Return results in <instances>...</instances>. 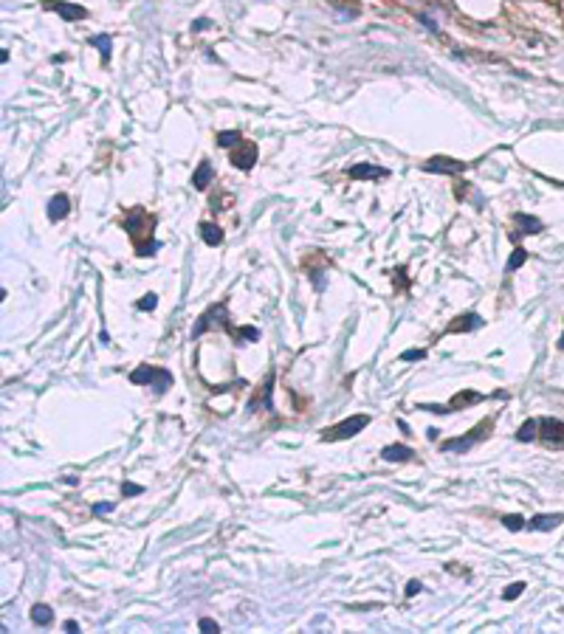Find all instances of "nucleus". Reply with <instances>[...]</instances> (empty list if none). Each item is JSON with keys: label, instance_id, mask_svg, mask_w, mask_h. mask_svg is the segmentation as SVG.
<instances>
[{"label": "nucleus", "instance_id": "f257e3e1", "mask_svg": "<svg viewBox=\"0 0 564 634\" xmlns=\"http://www.w3.org/2000/svg\"><path fill=\"white\" fill-rule=\"evenodd\" d=\"M131 384L136 387H152L156 395H164L172 387V375L164 367H152V364H141L131 372Z\"/></svg>", "mask_w": 564, "mask_h": 634}, {"label": "nucleus", "instance_id": "f03ea898", "mask_svg": "<svg viewBox=\"0 0 564 634\" xmlns=\"http://www.w3.org/2000/svg\"><path fill=\"white\" fill-rule=\"evenodd\" d=\"M494 428V420L489 418V420H480L469 435H463V437H452V440H446V443H441V451H446V454H469L472 448H477L485 437H489V431Z\"/></svg>", "mask_w": 564, "mask_h": 634}, {"label": "nucleus", "instance_id": "7ed1b4c3", "mask_svg": "<svg viewBox=\"0 0 564 634\" xmlns=\"http://www.w3.org/2000/svg\"><path fill=\"white\" fill-rule=\"evenodd\" d=\"M367 426H370V418H367V415H353V418H347V420H342V423H336V426L325 428V431H322V440H325V443L350 440V437L358 435V431H365Z\"/></svg>", "mask_w": 564, "mask_h": 634}, {"label": "nucleus", "instance_id": "20e7f679", "mask_svg": "<svg viewBox=\"0 0 564 634\" xmlns=\"http://www.w3.org/2000/svg\"><path fill=\"white\" fill-rule=\"evenodd\" d=\"M209 327H223V330H229V333H235V327L229 324V311H226V304L220 302V304H215V308H209L207 313H203L198 322H195V327H192V339H200L203 333H207Z\"/></svg>", "mask_w": 564, "mask_h": 634}, {"label": "nucleus", "instance_id": "39448f33", "mask_svg": "<svg viewBox=\"0 0 564 634\" xmlns=\"http://www.w3.org/2000/svg\"><path fill=\"white\" fill-rule=\"evenodd\" d=\"M540 437L545 443H553V446H564V423L556 420V418H542L540 420Z\"/></svg>", "mask_w": 564, "mask_h": 634}, {"label": "nucleus", "instance_id": "423d86ee", "mask_svg": "<svg viewBox=\"0 0 564 634\" xmlns=\"http://www.w3.org/2000/svg\"><path fill=\"white\" fill-rule=\"evenodd\" d=\"M254 161H258V147L240 141V144H238V149L232 152V167H238V169L248 172V169L254 167Z\"/></svg>", "mask_w": 564, "mask_h": 634}, {"label": "nucleus", "instance_id": "0eeeda50", "mask_svg": "<svg viewBox=\"0 0 564 634\" xmlns=\"http://www.w3.org/2000/svg\"><path fill=\"white\" fill-rule=\"evenodd\" d=\"M426 172H441V175H457V172H466L463 161H454V158H443V156H434L426 161L423 167Z\"/></svg>", "mask_w": 564, "mask_h": 634}, {"label": "nucleus", "instance_id": "6e6552de", "mask_svg": "<svg viewBox=\"0 0 564 634\" xmlns=\"http://www.w3.org/2000/svg\"><path fill=\"white\" fill-rule=\"evenodd\" d=\"M347 175L353 178V181H375V178H387L390 172L384 167H373V164H355L347 169Z\"/></svg>", "mask_w": 564, "mask_h": 634}, {"label": "nucleus", "instance_id": "1a4fd4ad", "mask_svg": "<svg viewBox=\"0 0 564 634\" xmlns=\"http://www.w3.org/2000/svg\"><path fill=\"white\" fill-rule=\"evenodd\" d=\"M482 327V319L477 313H463V316H457L446 333H472V330H480Z\"/></svg>", "mask_w": 564, "mask_h": 634}, {"label": "nucleus", "instance_id": "9d476101", "mask_svg": "<svg viewBox=\"0 0 564 634\" xmlns=\"http://www.w3.org/2000/svg\"><path fill=\"white\" fill-rule=\"evenodd\" d=\"M68 212H71V200H68L65 195H54V197L48 200V220H51V223L65 220Z\"/></svg>", "mask_w": 564, "mask_h": 634}, {"label": "nucleus", "instance_id": "9b49d317", "mask_svg": "<svg viewBox=\"0 0 564 634\" xmlns=\"http://www.w3.org/2000/svg\"><path fill=\"white\" fill-rule=\"evenodd\" d=\"M45 9L57 12V14H60V17H65V20H83V17L88 14L83 6H73V4H60V0H57V4H54V0H48V4H45Z\"/></svg>", "mask_w": 564, "mask_h": 634}, {"label": "nucleus", "instance_id": "f8f14e48", "mask_svg": "<svg viewBox=\"0 0 564 634\" xmlns=\"http://www.w3.org/2000/svg\"><path fill=\"white\" fill-rule=\"evenodd\" d=\"M413 456H415V451L409 446H387L381 451V460H387V463H409Z\"/></svg>", "mask_w": 564, "mask_h": 634}, {"label": "nucleus", "instance_id": "ddd939ff", "mask_svg": "<svg viewBox=\"0 0 564 634\" xmlns=\"http://www.w3.org/2000/svg\"><path fill=\"white\" fill-rule=\"evenodd\" d=\"M564 522V514H540V516H533L528 522L530 530H553Z\"/></svg>", "mask_w": 564, "mask_h": 634}, {"label": "nucleus", "instance_id": "4468645a", "mask_svg": "<svg viewBox=\"0 0 564 634\" xmlns=\"http://www.w3.org/2000/svg\"><path fill=\"white\" fill-rule=\"evenodd\" d=\"M212 178H215L212 164H209V161H200V167H198L195 175H192V184H195V189H207V187L212 184Z\"/></svg>", "mask_w": 564, "mask_h": 634}, {"label": "nucleus", "instance_id": "2eb2a0df", "mask_svg": "<svg viewBox=\"0 0 564 634\" xmlns=\"http://www.w3.org/2000/svg\"><path fill=\"white\" fill-rule=\"evenodd\" d=\"M480 400H485V395H480V392H457L446 403V412H454V409H460V406H472V403H480Z\"/></svg>", "mask_w": 564, "mask_h": 634}, {"label": "nucleus", "instance_id": "dca6fc26", "mask_svg": "<svg viewBox=\"0 0 564 634\" xmlns=\"http://www.w3.org/2000/svg\"><path fill=\"white\" fill-rule=\"evenodd\" d=\"M271 392H274V375H268L266 387H263V395H258L251 403H248V412H258V406H263V409H271Z\"/></svg>", "mask_w": 564, "mask_h": 634}, {"label": "nucleus", "instance_id": "f3484780", "mask_svg": "<svg viewBox=\"0 0 564 634\" xmlns=\"http://www.w3.org/2000/svg\"><path fill=\"white\" fill-rule=\"evenodd\" d=\"M51 620H54V612H51L48 603H34L32 606V623L34 626H51Z\"/></svg>", "mask_w": 564, "mask_h": 634}, {"label": "nucleus", "instance_id": "a211bd4d", "mask_svg": "<svg viewBox=\"0 0 564 634\" xmlns=\"http://www.w3.org/2000/svg\"><path fill=\"white\" fill-rule=\"evenodd\" d=\"M200 237L207 245H220L223 243V232H220V226H215V223H200Z\"/></svg>", "mask_w": 564, "mask_h": 634}, {"label": "nucleus", "instance_id": "6ab92c4d", "mask_svg": "<svg viewBox=\"0 0 564 634\" xmlns=\"http://www.w3.org/2000/svg\"><path fill=\"white\" fill-rule=\"evenodd\" d=\"M540 437V420H525L522 426H520V431H517V440L520 443H530V440H536Z\"/></svg>", "mask_w": 564, "mask_h": 634}, {"label": "nucleus", "instance_id": "aec40b11", "mask_svg": "<svg viewBox=\"0 0 564 634\" xmlns=\"http://www.w3.org/2000/svg\"><path fill=\"white\" fill-rule=\"evenodd\" d=\"M93 48H99V54H102V62H111V37L108 34H96L88 40Z\"/></svg>", "mask_w": 564, "mask_h": 634}, {"label": "nucleus", "instance_id": "412c9836", "mask_svg": "<svg viewBox=\"0 0 564 634\" xmlns=\"http://www.w3.org/2000/svg\"><path fill=\"white\" fill-rule=\"evenodd\" d=\"M514 223L525 226V228H520L522 235H540V232H542V223L536 220V217H528V215H517V217H514Z\"/></svg>", "mask_w": 564, "mask_h": 634}, {"label": "nucleus", "instance_id": "4be33fe9", "mask_svg": "<svg viewBox=\"0 0 564 634\" xmlns=\"http://www.w3.org/2000/svg\"><path fill=\"white\" fill-rule=\"evenodd\" d=\"M232 336H235L238 341H246V344H251V341H260L258 327H238Z\"/></svg>", "mask_w": 564, "mask_h": 634}, {"label": "nucleus", "instance_id": "5701e85b", "mask_svg": "<svg viewBox=\"0 0 564 634\" xmlns=\"http://www.w3.org/2000/svg\"><path fill=\"white\" fill-rule=\"evenodd\" d=\"M525 260H528V251H525V248H517L514 254H511V260H508V274H514Z\"/></svg>", "mask_w": 564, "mask_h": 634}, {"label": "nucleus", "instance_id": "b1692460", "mask_svg": "<svg viewBox=\"0 0 564 634\" xmlns=\"http://www.w3.org/2000/svg\"><path fill=\"white\" fill-rule=\"evenodd\" d=\"M240 139H243V136H240L238 130H223V133L218 136V144H220V147H235V144H240Z\"/></svg>", "mask_w": 564, "mask_h": 634}, {"label": "nucleus", "instance_id": "393cba45", "mask_svg": "<svg viewBox=\"0 0 564 634\" xmlns=\"http://www.w3.org/2000/svg\"><path fill=\"white\" fill-rule=\"evenodd\" d=\"M522 592H525V583H522V581H517V583H511V587H505L502 598H505V600H517Z\"/></svg>", "mask_w": 564, "mask_h": 634}, {"label": "nucleus", "instance_id": "a878e982", "mask_svg": "<svg viewBox=\"0 0 564 634\" xmlns=\"http://www.w3.org/2000/svg\"><path fill=\"white\" fill-rule=\"evenodd\" d=\"M156 304H159V296H156V293H147L144 299L136 302V308H139V311H156Z\"/></svg>", "mask_w": 564, "mask_h": 634}, {"label": "nucleus", "instance_id": "bb28decb", "mask_svg": "<svg viewBox=\"0 0 564 634\" xmlns=\"http://www.w3.org/2000/svg\"><path fill=\"white\" fill-rule=\"evenodd\" d=\"M113 507H116L113 502H96V504L91 507V514H93V516H108V514H113Z\"/></svg>", "mask_w": 564, "mask_h": 634}, {"label": "nucleus", "instance_id": "cd10ccee", "mask_svg": "<svg viewBox=\"0 0 564 634\" xmlns=\"http://www.w3.org/2000/svg\"><path fill=\"white\" fill-rule=\"evenodd\" d=\"M502 524H505L508 530H514V533H517V530H522V527H525V519H522V516H517V514H511V516H505V519H502Z\"/></svg>", "mask_w": 564, "mask_h": 634}, {"label": "nucleus", "instance_id": "c85d7f7f", "mask_svg": "<svg viewBox=\"0 0 564 634\" xmlns=\"http://www.w3.org/2000/svg\"><path fill=\"white\" fill-rule=\"evenodd\" d=\"M426 359V350H406L401 352V361H423Z\"/></svg>", "mask_w": 564, "mask_h": 634}, {"label": "nucleus", "instance_id": "c756f323", "mask_svg": "<svg viewBox=\"0 0 564 634\" xmlns=\"http://www.w3.org/2000/svg\"><path fill=\"white\" fill-rule=\"evenodd\" d=\"M122 494H124V496H139V494H144V488H141V485H133V482H124Z\"/></svg>", "mask_w": 564, "mask_h": 634}, {"label": "nucleus", "instance_id": "7c9ffc66", "mask_svg": "<svg viewBox=\"0 0 564 634\" xmlns=\"http://www.w3.org/2000/svg\"><path fill=\"white\" fill-rule=\"evenodd\" d=\"M421 590H423V587H421V581H409V583H406V590H404V595H406V598H415Z\"/></svg>", "mask_w": 564, "mask_h": 634}, {"label": "nucleus", "instance_id": "2f4dec72", "mask_svg": "<svg viewBox=\"0 0 564 634\" xmlns=\"http://www.w3.org/2000/svg\"><path fill=\"white\" fill-rule=\"evenodd\" d=\"M200 631H215V634H218L220 626H218L215 620H209V618H203V620H200Z\"/></svg>", "mask_w": 564, "mask_h": 634}, {"label": "nucleus", "instance_id": "473e14b6", "mask_svg": "<svg viewBox=\"0 0 564 634\" xmlns=\"http://www.w3.org/2000/svg\"><path fill=\"white\" fill-rule=\"evenodd\" d=\"M76 629H80V623H76V620H68V623H65V631H76Z\"/></svg>", "mask_w": 564, "mask_h": 634}, {"label": "nucleus", "instance_id": "72a5a7b5", "mask_svg": "<svg viewBox=\"0 0 564 634\" xmlns=\"http://www.w3.org/2000/svg\"><path fill=\"white\" fill-rule=\"evenodd\" d=\"M559 347H561V350H564V336H561V339H559Z\"/></svg>", "mask_w": 564, "mask_h": 634}]
</instances>
